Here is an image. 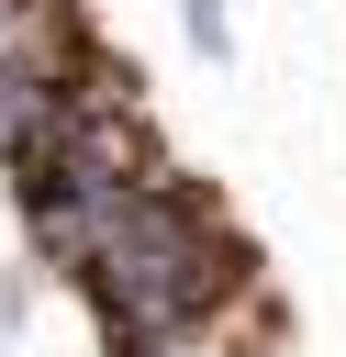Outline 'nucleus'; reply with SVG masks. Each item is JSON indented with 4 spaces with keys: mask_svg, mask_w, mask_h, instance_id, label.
Listing matches in <instances>:
<instances>
[{
    "mask_svg": "<svg viewBox=\"0 0 346 357\" xmlns=\"http://www.w3.org/2000/svg\"><path fill=\"white\" fill-rule=\"evenodd\" d=\"M67 279L89 290L100 335L134 357V346H167V335H212V324L246 301L257 257H246V234L223 223L212 190H190L179 167H156V178L89 234V257H78Z\"/></svg>",
    "mask_w": 346,
    "mask_h": 357,
    "instance_id": "obj_1",
    "label": "nucleus"
},
{
    "mask_svg": "<svg viewBox=\"0 0 346 357\" xmlns=\"http://www.w3.org/2000/svg\"><path fill=\"white\" fill-rule=\"evenodd\" d=\"M190 45H201V56H223V0H190Z\"/></svg>",
    "mask_w": 346,
    "mask_h": 357,
    "instance_id": "obj_2",
    "label": "nucleus"
}]
</instances>
